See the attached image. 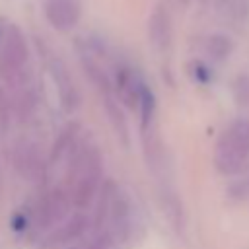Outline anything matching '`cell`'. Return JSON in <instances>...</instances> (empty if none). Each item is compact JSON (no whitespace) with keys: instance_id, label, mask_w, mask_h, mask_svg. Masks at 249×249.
Wrapping results in <instances>:
<instances>
[{"instance_id":"obj_9","label":"cell","mask_w":249,"mask_h":249,"mask_svg":"<svg viewBox=\"0 0 249 249\" xmlns=\"http://www.w3.org/2000/svg\"><path fill=\"white\" fill-rule=\"evenodd\" d=\"M231 51H233V45H231L230 37H226V35H210L206 39V53L214 60L228 58Z\"/></svg>"},{"instance_id":"obj_13","label":"cell","mask_w":249,"mask_h":249,"mask_svg":"<svg viewBox=\"0 0 249 249\" xmlns=\"http://www.w3.org/2000/svg\"><path fill=\"white\" fill-rule=\"evenodd\" d=\"M177 4H189V0H175Z\"/></svg>"},{"instance_id":"obj_4","label":"cell","mask_w":249,"mask_h":249,"mask_svg":"<svg viewBox=\"0 0 249 249\" xmlns=\"http://www.w3.org/2000/svg\"><path fill=\"white\" fill-rule=\"evenodd\" d=\"M37 47H39V54L45 62V68L51 76V82L54 86V91L58 95L60 107L66 113L76 111V107L80 105V91H78V86L74 84V78H72L68 66L64 64V60L58 56V53L51 45L37 41Z\"/></svg>"},{"instance_id":"obj_1","label":"cell","mask_w":249,"mask_h":249,"mask_svg":"<svg viewBox=\"0 0 249 249\" xmlns=\"http://www.w3.org/2000/svg\"><path fill=\"white\" fill-rule=\"evenodd\" d=\"M43 183L58 185L76 212L88 210L95 202L105 183L103 156L95 138L82 124L70 123L58 134L49 152V167Z\"/></svg>"},{"instance_id":"obj_7","label":"cell","mask_w":249,"mask_h":249,"mask_svg":"<svg viewBox=\"0 0 249 249\" xmlns=\"http://www.w3.org/2000/svg\"><path fill=\"white\" fill-rule=\"evenodd\" d=\"M43 16L56 31H70L82 18V0H41Z\"/></svg>"},{"instance_id":"obj_3","label":"cell","mask_w":249,"mask_h":249,"mask_svg":"<svg viewBox=\"0 0 249 249\" xmlns=\"http://www.w3.org/2000/svg\"><path fill=\"white\" fill-rule=\"evenodd\" d=\"M76 51H78V56H80V62H82L88 82L99 93V99H101L107 119L111 121L119 138L124 144H128V126L124 121L123 105L115 95L113 78H111L113 49L97 35H82L76 41Z\"/></svg>"},{"instance_id":"obj_8","label":"cell","mask_w":249,"mask_h":249,"mask_svg":"<svg viewBox=\"0 0 249 249\" xmlns=\"http://www.w3.org/2000/svg\"><path fill=\"white\" fill-rule=\"evenodd\" d=\"M148 33H150V41L156 49L165 51L169 47L171 41V21H169V14L163 6H158L148 21Z\"/></svg>"},{"instance_id":"obj_11","label":"cell","mask_w":249,"mask_h":249,"mask_svg":"<svg viewBox=\"0 0 249 249\" xmlns=\"http://www.w3.org/2000/svg\"><path fill=\"white\" fill-rule=\"evenodd\" d=\"M228 198L235 200V202H241V200H247L249 198V171L237 175L230 187H228Z\"/></svg>"},{"instance_id":"obj_12","label":"cell","mask_w":249,"mask_h":249,"mask_svg":"<svg viewBox=\"0 0 249 249\" xmlns=\"http://www.w3.org/2000/svg\"><path fill=\"white\" fill-rule=\"evenodd\" d=\"M235 99L239 105H245L249 99V78L247 76H239L235 82Z\"/></svg>"},{"instance_id":"obj_5","label":"cell","mask_w":249,"mask_h":249,"mask_svg":"<svg viewBox=\"0 0 249 249\" xmlns=\"http://www.w3.org/2000/svg\"><path fill=\"white\" fill-rule=\"evenodd\" d=\"M12 163L21 179L43 183L47 177L49 156H45L41 144L35 138L19 136L12 146Z\"/></svg>"},{"instance_id":"obj_10","label":"cell","mask_w":249,"mask_h":249,"mask_svg":"<svg viewBox=\"0 0 249 249\" xmlns=\"http://www.w3.org/2000/svg\"><path fill=\"white\" fill-rule=\"evenodd\" d=\"M224 134L235 142L239 148H243L245 152H249V121L245 119H239V121H233L226 130Z\"/></svg>"},{"instance_id":"obj_6","label":"cell","mask_w":249,"mask_h":249,"mask_svg":"<svg viewBox=\"0 0 249 249\" xmlns=\"http://www.w3.org/2000/svg\"><path fill=\"white\" fill-rule=\"evenodd\" d=\"M214 165L222 175H241L249 169V152L231 142L224 132L214 146Z\"/></svg>"},{"instance_id":"obj_2","label":"cell","mask_w":249,"mask_h":249,"mask_svg":"<svg viewBox=\"0 0 249 249\" xmlns=\"http://www.w3.org/2000/svg\"><path fill=\"white\" fill-rule=\"evenodd\" d=\"M136 208L128 193L107 179L93 202L86 249H126L136 233Z\"/></svg>"}]
</instances>
